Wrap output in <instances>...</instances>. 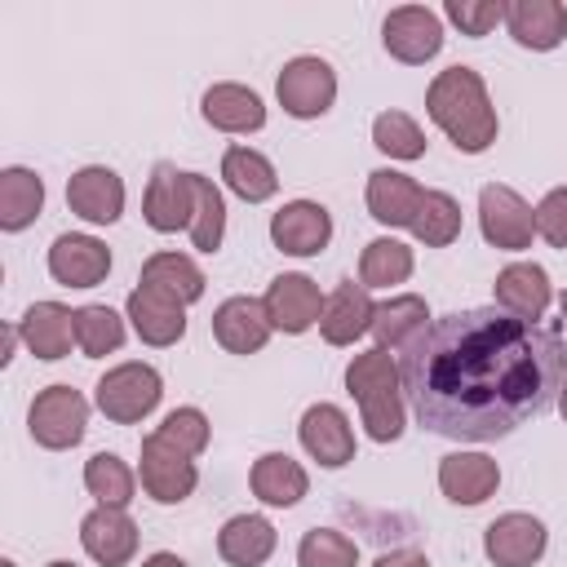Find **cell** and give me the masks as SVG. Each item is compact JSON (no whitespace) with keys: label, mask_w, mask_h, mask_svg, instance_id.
Masks as SVG:
<instances>
[{"label":"cell","mask_w":567,"mask_h":567,"mask_svg":"<svg viewBox=\"0 0 567 567\" xmlns=\"http://www.w3.org/2000/svg\"><path fill=\"white\" fill-rule=\"evenodd\" d=\"M567 381L558 328L514 319L501 306L452 310L403 350V390L425 430L492 443L554 408Z\"/></svg>","instance_id":"cell-1"},{"label":"cell","mask_w":567,"mask_h":567,"mask_svg":"<svg viewBox=\"0 0 567 567\" xmlns=\"http://www.w3.org/2000/svg\"><path fill=\"white\" fill-rule=\"evenodd\" d=\"M425 111L456 142V151H465V155H478L496 142V111H492L487 84L474 66L439 71L430 93H425Z\"/></svg>","instance_id":"cell-2"},{"label":"cell","mask_w":567,"mask_h":567,"mask_svg":"<svg viewBox=\"0 0 567 567\" xmlns=\"http://www.w3.org/2000/svg\"><path fill=\"white\" fill-rule=\"evenodd\" d=\"M399 381L403 372L394 368L390 350H363L350 359L346 368V390L354 394L363 425L377 443H390L403 434V399H399Z\"/></svg>","instance_id":"cell-3"},{"label":"cell","mask_w":567,"mask_h":567,"mask_svg":"<svg viewBox=\"0 0 567 567\" xmlns=\"http://www.w3.org/2000/svg\"><path fill=\"white\" fill-rule=\"evenodd\" d=\"M27 425H31V439L40 447H75L84 439V425H89V403L80 390L71 385H49L35 394L31 412H27Z\"/></svg>","instance_id":"cell-4"},{"label":"cell","mask_w":567,"mask_h":567,"mask_svg":"<svg viewBox=\"0 0 567 567\" xmlns=\"http://www.w3.org/2000/svg\"><path fill=\"white\" fill-rule=\"evenodd\" d=\"M159 394H164V381L151 363H120L97 381V408L120 425L142 421L159 403Z\"/></svg>","instance_id":"cell-5"},{"label":"cell","mask_w":567,"mask_h":567,"mask_svg":"<svg viewBox=\"0 0 567 567\" xmlns=\"http://www.w3.org/2000/svg\"><path fill=\"white\" fill-rule=\"evenodd\" d=\"M142 217L159 235H173L182 226L190 230V221H195V173H182L173 164H155V173L146 182Z\"/></svg>","instance_id":"cell-6"},{"label":"cell","mask_w":567,"mask_h":567,"mask_svg":"<svg viewBox=\"0 0 567 567\" xmlns=\"http://www.w3.org/2000/svg\"><path fill=\"white\" fill-rule=\"evenodd\" d=\"M478 226H483V239H487V244L518 252V248H527L532 235H536V213H532V204H527L518 190L492 182V186H483V195H478Z\"/></svg>","instance_id":"cell-7"},{"label":"cell","mask_w":567,"mask_h":567,"mask_svg":"<svg viewBox=\"0 0 567 567\" xmlns=\"http://www.w3.org/2000/svg\"><path fill=\"white\" fill-rule=\"evenodd\" d=\"M195 483H199L195 461H190L182 447L164 443L159 434H146V439H142V487H146L151 501H159V505H182V501L195 492Z\"/></svg>","instance_id":"cell-8"},{"label":"cell","mask_w":567,"mask_h":567,"mask_svg":"<svg viewBox=\"0 0 567 567\" xmlns=\"http://www.w3.org/2000/svg\"><path fill=\"white\" fill-rule=\"evenodd\" d=\"M381 40H385V49L399 62L421 66V62H430L443 49V27H439V13L434 9H425V4H399V9L385 13Z\"/></svg>","instance_id":"cell-9"},{"label":"cell","mask_w":567,"mask_h":567,"mask_svg":"<svg viewBox=\"0 0 567 567\" xmlns=\"http://www.w3.org/2000/svg\"><path fill=\"white\" fill-rule=\"evenodd\" d=\"M279 102L288 115L297 120H315L332 106L337 97V71L323 62V58H292L284 71H279Z\"/></svg>","instance_id":"cell-10"},{"label":"cell","mask_w":567,"mask_h":567,"mask_svg":"<svg viewBox=\"0 0 567 567\" xmlns=\"http://www.w3.org/2000/svg\"><path fill=\"white\" fill-rule=\"evenodd\" d=\"M483 554L496 567H532L545 554V523L532 514H501L483 532Z\"/></svg>","instance_id":"cell-11"},{"label":"cell","mask_w":567,"mask_h":567,"mask_svg":"<svg viewBox=\"0 0 567 567\" xmlns=\"http://www.w3.org/2000/svg\"><path fill=\"white\" fill-rule=\"evenodd\" d=\"M270 239L292 257H315L332 239V217L315 199H292L270 217Z\"/></svg>","instance_id":"cell-12"},{"label":"cell","mask_w":567,"mask_h":567,"mask_svg":"<svg viewBox=\"0 0 567 567\" xmlns=\"http://www.w3.org/2000/svg\"><path fill=\"white\" fill-rule=\"evenodd\" d=\"M270 332H275V323L266 315V301H257V297H230L213 315V337L230 354H257L270 341Z\"/></svg>","instance_id":"cell-13"},{"label":"cell","mask_w":567,"mask_h":567,"mask_svg":"<svg viewBox=\"0 0 567 567\" xmlns=\"http://www.w3.org/2000/svg\"><path fill=\"white\" fill-rule=\"evenodd\" d=\"M80 545L93 563L102 567H124L133 554H137V523L124 514V509H111V505H97L93 514H84L80 523Z\"/></svg>","instance_id":"cell-14"},{"label":"cell","mask_w":567,"mask_h":567,"mask_svg":"<svg viewBox=\"0 0 567 567\" xmlns=\"http://www.w3.org/2000/svg\"><path fill=\"white\" fill-rule=\"evenodd\" d=\"M66 204H71L75 217H84L93 226H111L124 213V182H120V173H111L102 164H89V168L71 173Z\"/></svg>","instance_id":"cell-15"},{"label":"cell","mask_w":567,"mask_h":567,"mask_svg":"<svg viewBox=\"0 0 567 567\" xmlns=\"http://www.w3.org/2000/svg\"><path fill=\"white\" fill-rule=\"evenodd\" d=\"M111 270V248L93 235H58L49 248V275L66 288H93Z\"/></svg>","instance_id":"cell-16"},{"label":"cell","mask_w":567,"mask_h":567,"mask_svg":"<svg viewBox=\"0 0 567 567\" xmlns=\"http://www.w3.org/2000/svg\"><path fill=\"white\" fill-rule=\"evenodd\" d=\"M261 301H266V315H270V323L279 332H306L323 315V297H319V284L310 275H279V279H270Z\"/></svg>","instance_id":"cell-17"},{"label":"cell","mask_w":567,"mask_h":567,"mask_svg":"<svg viewBox=\"0 0 567 567\" xmlns=\"http://www.w3.org/2000/svg\"><path fill=\"white\" fill-rule=\"evenodd\" d=\"M372 297L363 284L354 279H341L332 288V297H323V315H319V332L328 346H350L354 337L372 332Z\"/></svg>","instance_id":"cell-18"},{"label":"cell","mask_w":567,"mask_h":567,"mask_svg":"<svg viewBox=\"0 0 567 567\" xmlns=\"http://www.w3.org/2000/svg\"><path fill=\"white\" fill-rule=\"evenodd\" d=\"M301 447H306L319 465H328V470L354 461V430H350L346 412L332 408V403L306 408V416H301Z\"/></svg>","instance_id":"cell-19"},{"label":"cell","mask_w":567,"mask_h":567,"mask_svg":"<svg viewBox=\"0 0 567 567\" xmlns=\"http://www.w3.org/2000/svg\"><path fill=\"white\" fill-rule=\"evenodd\" d=\"M496 483H501V470L483 452H452L439 465V487L456 505H483L496 492Z\"/></svg>","instance_id":"cell-20"},{"label":"cell","mask_w":567,"mask_h":567,"mask_svg":"<svg viewBox=\"0 0 567 567\" xmlns=\"http://www.w3.org/2000/svg\"><path fill=\"white\" fill-rule=\"evenodd\" d=\"M128 319L146 346H173L186 332V306L155 288H142V284L128 292Z\"/></svg>","instance_id":"cell-21"},{"label":"cell","mask_w":567,"mask_h":567,"mask_svg":"<svg viewBox=\"0 0 567 567\" xmlns=\"http://www.w3.org/2000/svg\"><path fill=\"white\" fill-rule=\"evenodd\" d=\"M496 306L514 319H540L545 306H549V275L536 266V261H514L496 275Z\"/></svg>","instance_id":"cell-22"},{"label":"cell","mask_w":567,"mask_h":567,"mask_svg":"<svg viewBox=\"0 0 567 567\" xmlns=\"http://www.w3.org/2000/svg\"><path fill=\"white\" fill-rule=\"evenodd\" d=\"M18 337L27 341V350L35 359H62V354H71V341H75V310H66L58 301H35L22 315Z\"/></svg>","instance_id":"cell-23"},{"label":"cell","mask_w":567,"mask_h":567,"mask_svg":"<svg viewBox=\"0 0 567 567\" xmlns=\"http://www.w3.org/2000/svg\"><path fill=\"white\" fill-rule=\"evenodd\" d=\"M505 22L523 49H540V53L563 44L567 35V9L558 0H514L505 4Z\"/></svg>","instance_id":"cell-24"},{"label":"cell","mask_w":567,"mask_h":567,"mask_svg":"<svg viewBox=\"0 0 567 567\" xmlns=\"http://www.w3.org/2000/svg\"><path fill=\"white\" fill-rule=\"evenodd\" d=\"M421 195H425V190H421L408 173H394V168L368 173V213H372L381 226H412Z\"/></svg>","instance_id":"cell-25"},{"label":"cell","mask_w":567,"mask_h":567,"mask_svg":"<svg viewBox=\"0 0 567 567\" xmlns=\"http://www.w3.org/2000/svg\"><path fill=\"white\" fill-rule=\"evenodd\" d=\"M248 483H252V496H257L261 505H279V509L297 505V501L306 496V487H310L306 470H301L288 452H266V456H257Z\"/></svg>","instance_id":"cell-26"},{"label":"cell","mask_w":567,"mask_h":567,"mask_svg":"<svg viewBox=\"0 0 567 567\" xmlns=\"http://www.w3.org/2000/svg\"><path fill=\"white\" fill-rule=\"evenodd\" d=\"M217 554L230 567H261L275 554V527L261 514H235L221 532H217Z\"/></svg>","instance_id":"cell-27"},{"label":"cell","mask_w":567,"mask_h":567,"mask_svg":"<svg viewBox=\"0 0 567 567\" xmlns=\"http://www.w3.org/2000/svg\"><path fill=\"white\" fill-rule=\"evenodd\" d=\"M204 120L213 128H226V133H252L266 124V106L244 84H213L204 93Z\"/></svg>","instance_id":"cell-28"},{"label":"cell","mask_w":567,"mask_h":567,"mask_svg":"<svg viewBox=\"0 0 567 567\" xmlns=\"http://www.w3.org/2000/svg\"><path fill=\"white\" fill-rule=\"evenodd\" d=\"M425 301L421 297H390L372 310V337H377V350H408L421 332H425Z\"/></svg>","instance_id":"cell-29"},{"label":"cell","mask_w":567,"mask_h":567,"mask_svg":"<svg viewBox=\"0 0 567 567\" xmlns=\"http://www.w3.org/2000/svg\"><path fill=\"white\" fill-rule=\"evenodd\" d=\"M221 177H226V186H230L239 199H248V204H261V199H270V195L279 190L275 164H270L261 151H252V146H230V151L221 155Z\"/></svg>","instance_id":"cell-30"},{"label":"cell","mask_w":567,"mask_h":567,"mask_svg":"<svg viewBox=\"0 0 567 567\" xmlns=\"http://www.w3.org/2000/svg\"><path fill=\"white\" fill-rule=\"evenodd\" d=\"M142 288H155V292L190 306V301L204 297V270L182 252H155L142 266Z\"/></svg>","instance_id":"cell-31"},{"label":"cell","mask_w":567,"mask_h":567,"mask_svg":"<svg viewBox=\"0 0 567 567\" xmlns=\"http://www.w3.org/2000/svg\"><path fill=\"white\" fill-rule=\"evenodd\" d=\"M44 208V182L31 168H4L0 173V226L22 230Z\"/></svg>","instance_id":"cell-32"},{"label":"cell","mask_w":567,"mask_h":567,"mask_svg":"<svg viewBox=\"0 0 567 567\" xmlns=\"http://www.w3.org/2000/svg\"><path fill=\"white\" fill-rule=\"evenodd\" d=\"M412 235L430 248H447L456 235H461V208L452 195L443 190H425L421 204H416V217H412Z\"/></svg>","instance_id":"cell-33"},{"label":"cell","mask_w":567,"mask_h":567,"mask_svg":"<svg viewBox=\"0 0 567 567\" xmlns=\"http://www.w3.org/2000/svg\"><path fill=\"white\" fill-rule=\"evenodd\" d=\"M412 275V248L399 239H372L359 257V284L363 288H390Z\"/></svg>","instance_id":"cell-34"},{"label":"cell","mask_w":567,"mask_h":567,"mask_svg":"<svg viewBox=\"0 0 567 567\" xmlns=\"http://www.w3.org/2000/svg\"><path fill=\"white\" fill-rule=\"evenodd\" d=\"M84 487L97 496V505L124 509V505L133 501L137 478H133V470H128L115 452H97V456H89V465H84Z\"/></svg>","instance_id":"cell-35"},{"label":"cell","mask_w":567,"mask_h":567,"mask_svg":"<svg viewBox=\"0 0 567 567\" xmlns=\"http://www.w3.org/2000/svg\"><path fill=\"white\" fill-rule=\"evenodd\" d=\"M226 235V199L213 186V177L195 173V221H190V244L199 252H217Z\"/></svg>","instance_id":"cell-36"},{"label":"cell","mask_w":567,"mask_h":567,"mask_svg":"<svg viewBox=\"0 0 567 567\" xmlns=\"http://www.w3.org/2000/svg\"><path fill=\"white\" fill-rule=\"evenodd\" d=\"M124 341V319L111 306H80L75 310V346L89 359H102L111 350H120Z\"/></svg>","instance_id":"cell-37"},{"label":"cell","mask_w":567,"mask_h":567,"mask_svg":"<svg viewBox=\"0 0 567 567\" xmlns=\"http://www.w3.org/2000/svg\"><path fill=\"white\" fill-rule=\"evenodd\" d=\"M372 142L390 155V159H421L425 155V133L412 115L403 111H381L372 120Z\"/></svg>","instance_id":"cell-38"},{"label":"cell","mask_w":567,"mask_h":567,"mask_svg":"<svg viewBox=\"0 0 567 567\" xmlns=\"http://www.w3.org/2000/svg\"><path fill=\"white\" fill-rule=\"evenodd\" d=\"M354 563H359L354 540L332 527H315L297 545V567H354Z\"/></svg>","instance_id":"cell-39"},{"label":"cell","mask_w":567,"mask_h":567,"mask_svg":"<svg viewBox=\"0 0 567 567\" xmlns=\"http://www.w3.org/2000/svg\"><path fill=\"white\" fill-rule=\"evenodd\" d=\"M155 434H159L164 443L182 447L186 456H199V452L208 447V416H204L199 408H173Z\"/></svg>","instance_id":"cell-40"},{"label":"cell","mask_w":567,"mask_h":567,"mask_svg":"<svg viewBox=\"0 0 567 567\" xmlns=\"http://www.w3.org/2000/svg\"><path fill=\"white\" fill-rule=\"evenodd\" d=\"M443 13L461 27V35H487L496 22H505V4L501 0H447Z\"/></svg>","instance_id":"cell-41"},{"label":"cell","mask_w":567,"mask_h":567,"mask_svg":"<svg viewBox=\"0 0 567 567\" xmlns=\"http://www.w3.org/2000/svg\"><path fill=\"white\" fill-rule=\"evenodd\" d=\"M536 235H545L554 248H567V186L549 190L536 204Z\"/></svg>","instance_id":"cell-42"},{"label":"cell","mask_w":567,"mask_h":567,"mask_svg":"<svg viewBox=\"0 0 567 567\" xmlns=\"http://www.w3.org/2000/svg\"><path fill=\"white\" fill-rule=\"evenodd\" d=\"M372 567H430V563H425V554H416V549H390V554H381Z\"/></svg>","instance_id":"cell-43"},{"label":"cell","mask_w":567,"mask_h":567,"mask_svg":"<svg viewBox=\"0 0 567 567\" xmlns=\"http://www.w3.org/2000/svg\"><path fill=\"white\" fill-rule=\"evenodd\" d=\"M142 567H186V563H182L177 554H168V549H159V554H151V558H146Z\"/></svg>","instance_id":"cell-44"},{"label":"cell","mask_w":567,"mask_h":567,"mask_svg":"<svg viewBox=\"0 0 567 567\" xmlns=\"http://www.w3.org/2000/svg\"><path fill=\"white\" fill-rule=\"evenodd\" d=\"M558 408H563V421H567V381H563V394H558Z\"/></svg>","instance_id":"cell-45"},{"label":"cell","mask_w":567,"mask_h":567,"mask_svg":"<svg viewBox=\"0 0 567 567\" xmlns=\"http://www.w3.org/2000/svg\"><path fill=\"white\" fill-rule=\"evenodd\" d=\"M49 567H75V563H66V558H53V563H49Z\"/></svg>","instance_id":"cell-46"},{"label":"cell","mask_w":567,"mask_h":567,"mask_svg":"<svg viewBox=\"0 0 567 567\" xmlns=\"http://www.w3.org/2000/svg\"><path fill=\"white\" fill-rule=\"evenodd\" d=\"M563 319H567V292H563Z\"/></svg>","instance_id":"cell-47"},{"label":"cell","mask_w":567,"mask_h":567,"mask_svg":"<svg viewBox=\"0 0 567 567\" xmlns=\"http://www.w3.org/2000/svg\"><path fill=\"white\" fill-rule=\"evenodd\" d=\"M0 567H13V563H0Z\"/></svg>","instance_id":"cell-48"}]
</instances>
